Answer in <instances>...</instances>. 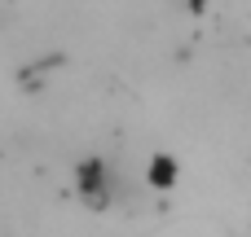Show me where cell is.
I'll return each instance as SVG.
<instances>
[{
	"mask_svg": "<svg viewBox=\"0 0 251 237\" xmlns=\"http://www.w3.org/2000/svg\"><path fill=\"white\" fill-rule=\"evenodd\" d=\"M75 194H79L88 207L106 211V207L115 202V194H119L115 167H110L106 158H84V163H75Z\"/></svg>",
	"mask_w": 251,
	"mask_h": 237,
	"instance_id": "6da1fadb",
	"label": "cell"
}]
</instances>
